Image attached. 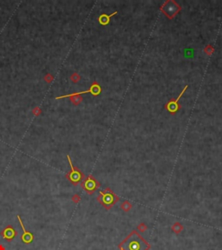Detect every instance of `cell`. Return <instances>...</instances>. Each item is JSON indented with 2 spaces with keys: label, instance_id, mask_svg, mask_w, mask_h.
Returning <instances> with one entry per match:
<instances>
[{
  "label": "cell",
  "instance_id": "1",
  "mask_svg": "<svg viewBox=\"0 0 222 250\" xmlns=\"http://www.w3.org/2000/svg\"><path fill=\"white\" fill-rule=\"evenodd\" d=\"M121 250H148L150 245L140 235L137 231H132L119 245Z\"/></svg>",
  "mask_w": 222,
  "mask_h": 250
},
{
  "label": "cell",
  "instance_id": "2",
  "mask_svg": "<svg viewBox=\"0 0 222 250\" xmlns=\"http://www.w3.org/2000/svg\"><path fill=\"white\" fill-rule=\"evenodd\" d=\"M97 201L107 210H109L119 201V197L115 194L110 188H106L103 191L99 192Z\"/></svg>",
  "mask_w": 222,
  "mask_h": 250
},
{
  "label": "cell",
  "instance_id": "3",
  "mask_svg": "<svg viewBox=\"0 0 222 250\" xmlns=\"http://www.w3.org/2000/svg\"><path fill=\"white\" fill-rule=\"evenodd\" d=\"M181 7L174 0H166L160 7V11L166 16L168 19H174V18L181 11Z\"/></svg>",
  "mask_w": 222,
  "mask_h": 250
},
{
  "label": "cell",
  "instance_id": "4",
  "mask_svg": "<svg viewBox=\"0 0 222 250\" xmlns=\"http://www.w3.org/2000/svg\"><path fill=\"white\" fill-rule=\"evenodd\" d=\"M67 159H68V161H69L70 167V168H71V171H70V172L69 173V175H68V178H69V180H70L74 185H77V184H78V183L83 180V177H84V175H83V173H82L78 168H75V167L73 166L72 162H71V159H70V157L69 155L67 156Z\"/></svg>",
  "mask_w": 222,
  "mask_h": 250
},
{
  "label": "cell",
  "instance_id": "5",
  "mask_svg": "<svg viewBox=\"0 0 222 250\" xmlns=\"http://www.w3.org/2000/svg\"><path fill=\"white\" fill-rule=\"evenodd\" d=\"M188 87V85H186V86L184 87V89H182V91L181 92V94L179 95V96H177V98H175V99H171L166 104H165V107H164V108H165L170 114L174 115V114L177 113L178 111L181 110V104H179V101H180L181 97L182 96V95H183V94L185 93V91L187 90Z\"/></svg>",
  "mask_w": 222,
  "mask_h": 250
},
{
  "label": "cell",
  "instance_id": "6",
  "mask_svg": "<svg viewBox=\"0 0 222 250\" xmlns=\"http://www.w3.org/2000/svg\"><path fill=\"white\" fill-rule=\"evenodd\" d=\"M102 92V88L100 87V85L96 82H94L92 83V85L89 87V89L84 90V91H81V92H77V93H73V94H70V95H65V96H61L58 97H56V99H62V98H66V97H71V96H79L82 94H85V93H91L93 96H96L98 95H100Z\"/></svg>",
  "mask_w": 222,
  "mask_h": 250
},
{
  "label": "cell",
  "instance_id": "7",
  "mask_svg": "<svg viewBox=\"0 0 222 250\" xmlns=\"http://www.w3.org/2000/svg\"><path fill=\"white\" fill-rule=\"evenodd\" d=\"M99 187L100 183L92 175H89L82 182V188L89 194H93Z\"/></svg>",
  "mask_w": 222,
  "mask_h": 250
},
{
  "label": "cell",
  "instance_id": "8",
  "mask_svg": "<svg viewBox=\"0 0 222 250\" xmlns=\"http://www.w3.org/2000/svg\"><path fill=\"white\" fill-rule=\"evenodd\" d=\"M18 220L19 224H20V226H21V227H22V229H23V235H22V236H21L22 242H23L24 243H25V244L31 243V242H33V240H34V236H33L32 233H30V231H27V230L25 229V226H24V223L22 222V219H21L20 215H18Z\"/></svg>",
  "mask_w": 222,
  "mask_h": 250
},
{
  "label": "cell",
  "instance_id": "9",
  "mask_svg": "<svg viewBox=\"0 0 222 250\" xmlns=\"http://www.w3.org/2000/svg\"><path fill=\"white\" fill-rule=\"evenodd\" d=\"M18 235V232L14 229V227L11 225H8L7 227H4V229L1 232V235L3 236V238L4 240H6L7 242H11L12 241L15 236Z\"/></svg>",
  "mask_w": 222,
  "mask_h": 250
},
{
  "label": "cell",
  "instance_id": "10",
  "mask_svg": "<svg viewBox=\"0 0 222 250\" xmlns=\"http://www.w3.org/2000/svg\"><path fill=\"white\" fill-rule=\"evenodd\" d=\"M115 14H117V11H115L113 13H111L110 15H107V14H102L99 18H98V22L100 25L105 26V25H108L110 24V18L115 16Z\"/></svg>",
  "mask_w": 222,
  "mask_h": 250
},
{
  "label": "cell",
  "instance_id": "11",
  "mask_svg": "<svg viewBox=\"0 0 222 250\" xmlns=\"http://www.w3.org/2000/svg\"><path fill=\"white\" fill-rule=\"evenodd\" d=\"M203 51L207 56H211L214 52V48L211 44H207V45L204 48Z\"/></svg>",
  "mask_w": 222,
  "mask_h": 250
},
{
  "label": "cell",
  "instance_id": "12",
  "mask_svg": "<svg viewBox=\"0 0 222 250\" xmlns=\"http://www.w3.org/2000/svg\"><path fill=\"white\" fill-rule=\"evenodd\" d=\"M121 208H122L124 211H129V210L132 208V205H131V203H130L129 201H123V203L121 205Z\"/></svg>",
  "mask_w": 222,
  "mask_h": 250
},
{
  "label": "cell",
  "instance_id": "13",
  "mask_svg": "<svg viewBox=\"0 0 222 250\" xmlns=\"http://www.w3.org/2000/svg\"><path fill=\"white\" fill-rule=\"evenodd\" d=\"M182 226L179 223V222H176V223H174V225H173V227H172V229H173V231L174 232H175V233H180L181 230H182Z\"/></svg>",
  "mask_w": 222,
  "mask_h": 250
},
{
  "label": "cell",
  "instance_id": "14",
  "mask_svg": "<svg viewBox=\"0 0 222 250\" xmlns=\"http://www.w3.org/2000/svg\"><path fill=\"white\" fill-rule=\"evenodd\" d=\"M138 229L141 231V232H144L145 231V229H146V226L144 225V224H141L140 226L138 227Z\"/></svg>",
  "mask_w": 222,
  "mask_h": 250
},
{
  "label": "cell",
  "instance_id": "15",
  "mask_svg": "<svg viewBox=\"0 0 222 250\" xmlns=\"http://www.w3.org/2000/svg\"><path fill=\"white\" fill-rule=\"evenodd\" d=\"M0 250H5V248L3 245H1V244H0Z\"/></svg>",
  "mask_w": 222,
  "mask_h": 250
}]
</instances>
